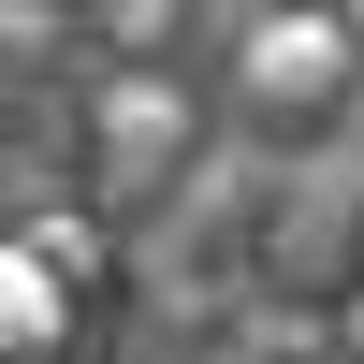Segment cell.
<instances>
[{
  "label": "cell",
  "instance_id": "cell-1",
  "mask_svg": "<svg viewBox=\"0 0 364 364\" xmlns=\"http://www.w3.org/2000/svg\"><path fill=\"white\" fill-rule=\"evenodd\" d=\"M350 15H248V58H233V87H248L262 117H321L350 102Z\"/></svg>",
  "mask_w": 364,
  "mask_h": 364
},
{
  "label": "cell",
  "instance_id": "cell-2",
  "mask_svg": "<svg viewBox=\"0 0 364 364\" xmlns=\"http://www.w3.org/2000/svg\"><path fill=\"white\" fill-rule=\"evenodd\" d=\"M175 132H190L175 87H161V73H117V87H102V190H161Z\"/></svg>",
  "mask_w": 364,
  "mask_h": 364
},
{
  "label": "cell",
  "instance_id": "cell-3",
  "mask_svg": "<svg viewBox=\"0 0 364 364\" xmlns=\"http://www.w3.org/2000/svg\"><path fill=\"white\" fill-rule=\"evenodd\" d=\"M73 336V291H58V262L29 248V233H0V364H58Z\"/></svg>",
  "mask_w": 364,
  "mask_h": 364
},
{
  "label": "cell",
  "instance_id": "cell-4",
  "mask_svg": "<svg viewBox=\"0 0 364 364\" xmlns=\"http://www.w3.org/2000/svg\"><path fill=\"white\" fill-rule=\"evenodd\" d=\"M29 248H44V262H58V291H73V277H87V262H102V248H87V219H29Z\"/></svg>",
  "mask_w": 364,
  "mask_h": 364
},
{
  "label": "cell",
  "instance_id": "cell-5",
  "mask_svg": "<svg viewBox=\"0 0 364 364\" xmlns=\"http://www.w3.org/2000/svg\"><path fill=\"white\" fill-rule=\"evenodd\" d=\"M204 364H291V350H204Z\"/></svg>",
  "mask_w": 364,
  "mask_h": 364
},
{
  "label": "cell",
  "instance_id": "cell-6",
  "mask_svg": "<svg viewBox=\"0 0 364 364\" xmlns=\"http://www.w3.org/2000/svg\"><path fill=\"white\" fill-rule=\"evenodd\" d=\"M0 58H15V29H0Z\"/></svg>",
  "mask_w": 364,
  "mask_h": 364
},
{
  "label": "cell",
  "instance_id": "cell-7",
  "mask_svg": "<svg viewBox=\"0 0 364 364\" xmlns=\"http://www.w3.org/2000/svg\"><path fill=\"white\" fill-rule=\"evenodd\" d=\"M350 44H364V15H350Z\"/></svg>",
  "mask_w": 364,
  "mask_h": 364
}]
</instances>
